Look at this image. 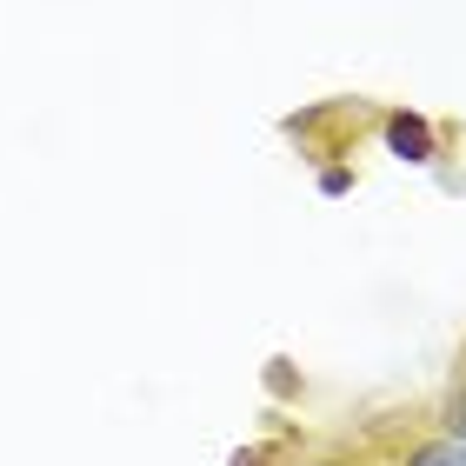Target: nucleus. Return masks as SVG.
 Masks as SVG:
<instances>
[{"instance_id":"4","label":"nucleus","mask_w":466,"mask_h":466,"mask_svg":"<svg viewBox=\"0 0 466 466\" xmlns=\"http://www.w3.org/2000/svg\"><path fill=\"white\" fill-rule=\"evenodd\" d=\"M320 466H333V460H320Z\"/></svg>"},{"instance_id":"2","label":"nucleus","mask_w":466,"mask_h":466,"mask_svg":"<svg viewBox=\"0 0 466 466\" xmlns=\"http://www.w3.org/2000/svg\"><path fill=\"white\" fill-rule=\"evenodd\" d=\"M393 147H400V154H407V160H427V127L400 114V120H393Z\"/></svg>"},{"instance_id":"3","label":"nucleus","mask_w":466,"mask_h":466,"mask_svg":"<svg viewBox=\"0 0 466 466\" xmlns=\"http://www.w3.org/2000/svg\"><path fill=\"white\" fill-rule=\"evenodd\" d=\"M453 447H466V387L453 393Z\"/></svg>"},{"instance_id":"1","label":"nucleus","mask_w":466,"mask_h":466,"mask_svg":"<svg viewBox=\"0 0 466 466\" xmlns=\"http://www.w3.org/2000/svg\"><path fill=\"white\" fill-rule=\"evenodd\" d=\"M407 466H466V447H453V440H427V447H413Z\"/></svg>"}]
</instances>
